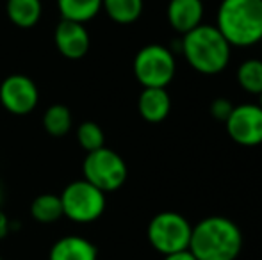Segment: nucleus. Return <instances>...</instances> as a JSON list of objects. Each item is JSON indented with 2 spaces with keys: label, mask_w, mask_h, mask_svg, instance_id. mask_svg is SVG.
I'll return each instance as SVG.
<instances>
[{
  "label": "nucleus",
  "mask_w": 262,
  "mask_h": 260,
  "mask_svg": "<svg viewBox=\"0 0 262 260\" xmlns=\"http://www.w3.org/2000/svg\"><path fill=\"white\" fill-rule=\"evenodd\" d=\"M239 86L245 93L257 94L262 93V59H246L239 64L235 73Z\"/></svg>",
  "instance_id": "6ab92c4d"
},
{
  "label": "nucleus",
  "mask_w": 262,
  "mask_h": 260,
  "mask_svg": "<svg viewBox=\"0 0 262 260\" xmlns=\"http://www.w3.org/2000/svg\"><path fill=\"white\" fill-rule=\"evenodd\" d=\"M31 216L34 221L50 225L62 218V205L59 195L54 193H43L31 201Z\"/></svg>",
  "instance_id": "f3484780"
},
{
  "label": "nucleus",
  "mask_w": 262,
  "mask_h": 260,
  "mask_svg": "<svg viewBox=\"0 0 262 260\" xmlns=\"http://www.w3.org/2000/svg\"><path fill=\"white\" fill-rule=\"evenodd\" d=\"M43 127H45L47 134L54 135V137H62L73 127L72 111L62 104L50 105L43 114Z\"/></svg>",
  "instance_id": "a211bd4d"
},
{
  "label": "nucleus",
  "mask_w": 262,
  "mask_h": 260,
  "mask_svg": "<svg viewBox=\"0 0 262 260\" xmlns=\"http://www.w3.org/2000/svg\"><path fill=\"white\" fill-rule=\"evenodd\" d=\"M49 260H98V250L82 235H64L52 244Z\"/></svg>",
  "instance_id": "ddd939ff"
},
{
  "label": "nucleus",
  "mask_w": 262,
  "mask_h": 260,
  "mask_svg": "<svg viewBox=\"0 0 262 260\" xmlns=\"http://www.w3.org/2000/svg\"><path fill=\"white\" fill-rule=\"evenodd\" d=\"M6 14L14 27L32 29L43 16L41 0H7Z\"/></svg>",
  "instance_id": "4468645a"
},
{
  "label": "nucleus",
  "mask_w": 262,
  "mask_h": 260,
  "mask_svg": "<svg viewBox=\"0 0 262 260\" xmlns=\"http://www.w3.org/2000/svg\"><path fill=\"white\" fill-rule=\"evenodd\" d=\"M193 225L180 212L164 210L154 216L146 228V237L152 248L164 257L189 248Z\"/></svg>",
  "instance_id": "39448f33"
},
{
  "label": "nucleus",
  "mask_w": 262,
  "mask_h": 260,
  "mask_svg": "<svg viewBox=\"0 0 262 260\" xmlns=\"http://www.w3.org/2000/svg\"><path fill=\"white\" fill-rule=\"evenodd\" d=\"M145 0H102V9L114 23L130 25L143 14Z\"/></svg>",
  "instance_id": "dca6fc26"
},
{
  "label": "nucleus",
  "mask_w": 262,
  "mask_h": 260,
  "mask_svg": "<svg viewBox=\"0 0 262 260\" xmlns=\"http://www.w3.org/2000/svg\"><path fill=\"white\" fill-rule=\"evenodd\" d=\"M61 20L88 23L102 11V0H55Z\"/></svg>",
  "instance_id": "2eb2a0df"
},
{
  "label": "nucleus",
  "mask_w": 262,
  "mask_h": 260,
  "mask_svg": "<svg viewBox=\"0 0 262 260\" xmlns=\"http://www.w3.org/2000/svg\"><path fill=\"white\" fill-rule=\"evenodd\" d=\"M77 143L86 153L105 146V134L102 127L95 122H82L77 127Z\"/></svg>",
  "instance_id": "aec40b11"
},
{
  "label": "nucleus",
  "mask_w": 262,
  "mask_h": 260,
  "mask_svg": "<svg viewBox=\"0 0 262 260\" xmlns=\"http://www.w3.org/2000/svg\"><path fill=\"white\" fill-rule=\"evenodd\" d=\"M162 260H196V258H194V255L189 250H184V251H177V253L164 255Z\"/></svg>",
  "instance_id": "5701e85b"
},
{
  "label": "nucleus",
  "mask_w": 262,
  "mask_h": 260,
  "mask_svg": "<svg viewBox=\"0 0 262 260\" xmlns=\"http://www.w3.org/2000/svg\"><path fill=\"white\" fill-rule=\"evenodd\" d=\"M234 143L246 148L262 145V107L259 104L234 105V111L225 122Z\"/></svg>",
  "instance_id": "1a4fd4ad"
},
{
  "label": "nucleus",
  "mask_w": 262,
  "mask_h": 260,
  "mask_svg": "<svg viewBox=\"0 0 262 260\" xmlns=\"http://www.w3.org/2000/svg\"><path fill=\"white\" fill-rule=\"evenodd\" d=\"M0 104L14 116L31 114L39 104V89L31 77L11 73L0 82Z\"/></svg>",
  "instance_id": "6e6552de"
},
{
  "label": "nucleus",
  "mask_w": 262,
  "mask_h": 260,
  "mask_svg": "<svg viewBox=\"0 0 262 260\" xmlns=\"http://www.w3.org/2000/svg\"><path fill=\"white\" fill-rule=\"evenodd\" d=\"M205 7L202 0H169L166 7L168 23L177 34L184 36L202 25Z\"/></svg>",
  "instance_id": "9b49d317"
},
{
  "label": "nucleus",
  "mask_w": 262,
  "mask_h": 260,
  "mask_svg": "<svg viewBox=\"0 0 262 260\" xmlns=\"http://www.w3.org/2000/svg\"><path fill=\"white\" fill-rule=\"evenodd\" d=\"M54 45L62 57L70 61H79L90 52L91 38L84 23L61 20L55 25Z\"/></svg>",
  "instance_id": "9d476101"
},
{
  "label": "nucleus",
  "mask_w": 262,
  "mask_h": 260,
  "mask_svg": "<svg viewBox=\"0 0 262 260\" xmlns=\"http://www.w3.org/2000/svg\"><path fill=\"white\" fill-rule=\"evenodd\" d=\"M187 250L196 260H237L243 250V232L225 216H207L191 230Z\"/></svg>",
  "instance_id": "f257e3e1"
},
{
  "label": "nucleus",
  "mask_w": 262,
  "mask_h": 260,
  "mask_svg": "<svg viewBox=\"0 0 262 260\" xmlns=\"http://www.w3.org/2000/svg\"><path fill=\"white\" fill-rule=\"evenodd\" d=\"M216 27L230 46L257 45L262 41V0H221Z\"/></svg>",
  "instance_id": "7ed1b4c3"
},
{
  "label": "nucleus",
  "mask_w": 262,
  "mask_h": 260,
  "mask_svg": "<svg viewBox=\"0 0 262 260\" xmlns=\"http://www.w3.org/2000/svg\"><path fill=\"white\" fill-rule=\"evenodd\" d=\"M138 111L148 123L164 122L171 111V97L166 87H143L138 98Z\"/></svg>",
  "instance_id": "f8f14e48"
},
{
  "label": "nucleus",
  "mask_w": 262,
  "mask_h": 260,
  "mask_svg": "<svg viewBox=\"0 0 262 260\" xmlns=\"http://www.w3.org/2000/svg\"><path fill=\"white\" fill-rule=\"evenodd\" d=\"M2 196H4V191H2V184H0V203H2Z\"/></svg>",
  "instance_id": "b1692460"
},
{
  "label": "nucleus",
  "mask_w": 262,
  "mask_h": 260,
  "mask_svg": "<svg viewBox=\"0 0 262 260\" xmlns=\"http://www.w3.org/2000/svg\"><path fill=\"white\" fill-rule=\"evenodd\" d=\"M180 54L186 63L202 75H217L227 69L232 46L216 25H198L180 39Z\"/></svg>",
  "instance_id": "f03ea898"
},
{
  "label": "nucleus",
  "mask_w": 262,
  "mask_h": 260,
  "mask_svg": "<svg viewBox=\"0 0 262 260\" xmlns=\"http://www.w3.org/2000/svg\"><path fill=\"white\" fill-rule=\"evenodd\" d=\"M127 177L128 170L123 157L107 146L90 152L82 162V178L105 195L123 187Z\"/></svg>",
  "instance_id": "423d86ee"
},
{
  "label": "nucleus",
  "mask_w": 262,
  "mask_h": 260,
  "mask_svg": "<svg viewBox=\"0 0 262 260\" xmlns=\"http://www.w3.org/2000/svg\"><path fill=\"white\" fill-rule=\"evenodd\" d=\"M59 198L62 205V218L77 225L95 223L104 216L107 207L105 193L84 178L70 182Z\"/></svg>",
  "instance_id": "20e7f679"
},
{
  "label": "nucleus",
  "mask_w": 262,
  "mask_h": 260,
  "mask_svg": "<svg viewBox=\"0 0 262 260\" xmlns=\"http://www.w3.org/2000/svg\"><path fill=\"white\" fill-rule=\"evenodd\" d=\"M209 111H210V114H212V118L216 120V122L225 123L228 120V116L232 114V111H234V104H232L228 98L220 97V98H216V100H212Z\"/></svg>",
  "instance_id": "412c9836"
},
{
  "label": "nucleus",
  "mask_w": 262,
  "mask_h": 260,
  "mask_svg": "<svg viewBox=\"0 0 262 260\" xmlns=\"http://www.w3.org/2000/svg\"><path fill=\"white\" fill-rule=\"evenodd\" d=\"M0 260H4V258H2V257H0Z\"/></svg>",
  "instance_id": "a878e982"
},
{
  "label": "nucleus",
  "mask_w": 262,
  "mask_h": 260,
  "mask_svg": "<svg viewBox=\"0 0 262 260\" xmlns=\"http://www.w3.org/2000/svg\"><path fill=\"white\" fill-rule=\"evenodd\" d=\"M9 230H11L9 218H7V214L2 210V207H0V241H2L7 233H9Z\"/></svg>",
  "instance_id": "4be33fe9"
},
{
  "label": "nucleus",
  "mask_w": 262,
  "mask_h": 260,
  "mask_svg": "<svg viewBox=\"0 0 262 260\" xmlns=\"http://www.w3.org/2000/svg\"><path fill=\"white\" fill-rule=\"evenodd\" d=\"M132 69L143 87H168L177 73L175 54L168 46L150 43L136 54Z\"/></svg>",
  "instance_id": "0eeeda50"
},
{
  "label": "nucleus",
  "mask_w": 262,
  "mask_h": 260,
  "mask_svg": "<svg viewBox=\"0 0 262 260\" xmlns=\"http://www.w3.org/2000/svg\"><path fill=\"white\" fill-rule=\"evenodd\" d=\"M259 105L262 107V93H260V97H259Z\"/></svg>",
  "instance_id": "393cba45"
}]
</instances>
